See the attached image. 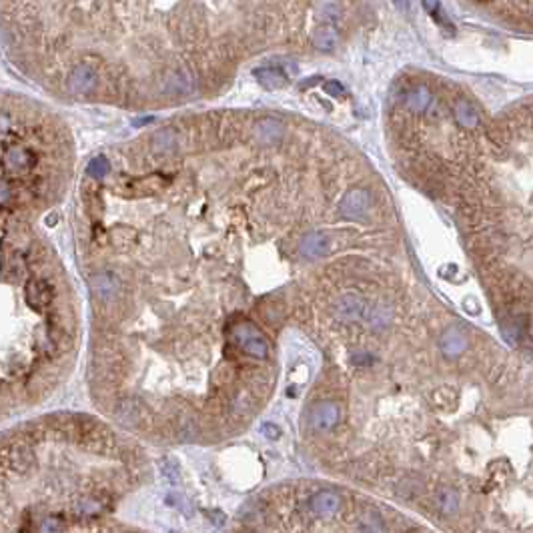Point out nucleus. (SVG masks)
<instances>
[{
  "label": "nucleus",
  "instance_id": "obj_12",
  "mask_svg": "<svg viewBox=\"0 0 533 533\" xmlns=\"http://www.w3.org/2000/svg\"><path fill=\"white\" fill-rule=\"evenodd\" d=\"M453 115H455V121L461 124L463 128H475L479 124V115H477L475 106L469 101H465V99L455 103Z\"/></svg>",
  "mask_w": 533,
  "mask_h": 533
},
{
  "label": "nucleus",
  "instance_id": "obj_15",
  "mask_svg": "<svg viewBox=\"0 0 533 533\" xmlns=\"http://www.w3.org/2000/svg\"><path fill=\"white\" fill-rule=\"evenodd\" d=\"M357 530H359V532H383L385 527H383V523H381L379 515H375V513H367V515H365V519H361V521H359Z\"/></svg>",
  "mask_w": 533,
  "mask_h": 533
},
{
  "label": "nucleus",
  "instance_id": "obj_14",
  "mask_svg": "<svg viewBox=\"0 0 533 533\" xmlns=\"http://www.w3.org/2000/svg\"><path fill=\"white\" fill-rule=\"evenodd\" d=\"M255 77L261 81L263 86L266 88H281V86H285L287 84V77L279 70V68H259V70H255Z\"/></svg>",
  "mask_w": 533,
  "mask_h": 533
},
{
  "label": "nucleus",
  "instance_id": "obj_13",
  "mask_svg": "<svg viewBox=\"0 0 533 533\" xmlns=\"http://www.w3.org/2000/svg\"><path fill=\"white\" fill-rule=\"evenodd\" d=\"M361 311H363V303H361L355 295L343 297V299L339 301V305H337V313H339V317H341L343 321H355V319H359Z\"/></svg>",
  "mask_w": 533,
  "mask_h": 533
},
{
  "label": "nucleus",
  "instance_id": "obj_1",
  "mask_svg": "<svg viewBox=\"0 0 533 533\" xmlns=\"http://www.w3.org/2000/svg\"><path fill=\"white\" fill-rule=\"evenodd\" d=\"M70 163L61 119L39 101L0 90V421L46 401L77 347L72 289L39 226Z\"/></svg>",
  "mask_w": 533,
  "mask_h": 533
},
{
  "label": "nucleus",
  "instance_id": "obj_7",
  "mask_svg": "<svg viewBox=\"0 0 533 533\" xmlns=\"http://www.w3.org/2000/svg\"><path fill=\"white\" fill-rule=\"evenodd\" d=\"M341 497L335 492H319L313 499H311V507L313 512L321 517H329L333 513H337L341 510Z\"/></svg>",
  "mask_w": 533,
  "mask_h": 533
},
{
  "label": "nucleus",
  "instance_id": "obj_4",
  "mask_svg": "<svg viewBox=\"0 0 533 533\" xmlns=\"http://www.w3.org/2000/svg\"><path fill=\"white\" fill-rule=\"evenodd\" d=\"M339 421V409L335 403H317L313 409H311V415H309V423L315 431H329L333 429Z\"/></svg>",
  "mask_w": 533,
  "mask_h": 533
},
{
  "label": "nucleus",
  "instance_id": "obj_17",
  "mask_svg": "<svg viewBox=\"0 0 533 533\" xmlns=\"http://www.w3.org/2000/svg\"><path fill=\"white\" fill-rule=\"evenodd\" d=\"M441 510L445 513H453L457 510V497L453 492L443 493V499H441Z\"/></svg>",
  "mask_w": 533,
  "mask_h": 533
},
{
  "label": "nucleus",
  "instance_id": "obj_18",
  "mask_svg": "<svg viewBox=\"0 0 533 533\" xmlns=\"http://www.w3.org/2000/svg\"><path fill=\"white\" fill-rule=\"evenodd\" d=\"M325 93L331 95V97H343L345 90H343V86L337 81H329L327 84H325Z\"/></svg>",
  "mask_w": 533,
  "mask_h": 533
},
{
  "label": "nucleus",
  "instance_id": "obj_10",
  "mask_svg": "<svg viewBox=\"0 0 533 533\" xmlns=\"http://www.w3.org/2000/svg\"><path fill=\"white\" fill-rule=\"evenodd\" d=\"M431 104V90L425 84H417L405 93V106L411 113H425Z\"/></svg>",
  "mask_w": 533,
  "mask_h": 533
},
{
  "label": "nucleus",
  "instance_id": "obj_11",
  "mask_svg": "<svg viewBox=\"0 0 533 533\" xmlns=\"http://www.w3.org/2000/svg\"><path fill=\"white\" fill-rule=\"evenodd\" d=\"M281 135H283V124L279 123L277 119H263V121L255 124V137L261 143H275V141L281 139Z\"/></svg>",
  "mask_w": 533,
  "mask_h": 533
},
{
  "label": "nucleus",
  "instance_id": "obj_6",
  "mask_svg": "<svg viewBox=\"0 0 533 533\" xmlns=\"http://www.w3.org/2000/svg\"><path fill=\"white\" fill-rule=\"evenodd\" d=\"M341 41L339 37V30L333 26V22H323L319 24L315 30H313V37H311V42L315 48L319 50H333L337 44Z\"/></svg>",
  "mask_w": 533,
  "mask_h": 533
},
{
  "label": "nucleus",
  "instance_id": "obj_9",
  "mask_svg": "<svg viewBox=\"0 0 533 533\" xmlns=\"http://www.w3.org/2000/svg\"><path fill=\"white\" fill-rule=\"evenodd\" d=\"M299 249H301L303 257H307V259H319V257H323L329 251L327 237H325L323 233H309V235L303 237Z\"/></svg>",
  "mask_w": 533,
  "mask_h": 533
},
{
  "label": "nucleus",
  "instance_id": "obj_5",
  "mask_svg": "<svg viewBox=\"0 0 533 533\" xmlns=\"http://www.w3.org/2000/svg\"><path fill=\"white\" fill-rule=\"evenodd\" d=\"M369 203L371 197L365 188H353V191H349L347 195L343 197L341 213L345 217H359V215H363L367 211Z\"/></svg>",
  "mask_w": 533,
  "mask_h": 533
},
{
  "label": "nucleus",
  "instance_id": "obj_19",
  "mask_svg": "<svg viewBox=\"0 0 533 533\" xmlns=\"http://www.w3.org/2000/svg\"><path fill=\"white\" fill-rule=\"evenodd\" d=\"M261 431L265 433L269 439H279V435H281V431L277 429V427H275L273 423H265V425L261 427Z\"/></svg>",
  "mask_w": 533,
  "mask_h": 533
},
{
  "label": "nucleus",
  "instance_id": "obj_8",
  "mask_svg": "<svg viewBox=\"0 0 533 533\" xmlns=\"http://www.w3.org/2000/svg\"><path fill=\"white\" fill-rule=\"evenodd\" d=\"M465 347H467V337L459 329H447L441 335V351L445 357H457L465 351Z\"/></svg>",
  "mask_w": 533,
  "mask_h": 533
},
{
  "label": "nucleus",
  "instance_id": "obj_16",
  "mask_svg": "<svg viewBox=\"0 0 533 533\" xmlns=\"http://www.w3.org/2000/svg\"><path fill=\"white\" fill-rule=\"evenodd\" d=\"M387 321H389V311L387 309H377V311L371 313V323L373 325L383 327V325H387Z\"/></svg>",
  "mask_w": 533,
  "mask_h": 533
},
{
  "label": "nucleus",
  "instance_id": "obj_3",
  "mask_svg": "<svg viewBox=\"0 0 533 533\" xmlns=\"http://www.w3.org/2000/svg\"><path fill=\"white\" fill-rule=\"evenodd\" d=\"M231 341L241 349L245 355L263 361L269 355V345L263 333L255 327L253 323H239L231 329Z\"/></svg>",
  "mask_w": 533,
  "mask_h": 533
},
{
  "label": "nucleus",
  "instance_id": "obj_2",
  "mask_svg": "<svg viewBox=\"0 0 533 533\" xmlns=\"http://www.w3.org/2000/svg\"><path fill=\"white\" fill-rule=\"evenodd\" d=\"M119 441L86 415H46L0 433V533L103 530L117 490L93 467Z\"/></svg>",
  "mask_w": 533,
  "mask_h": 533
}]
</instances>
